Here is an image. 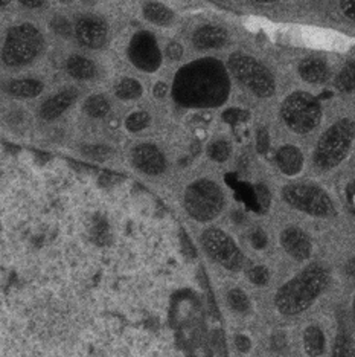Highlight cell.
<instances>
[{
    "label": "cell",
    "instance_id": "6da1fadb",
    "mask_svg": "<svg viewBox=\"0 0 355 357\" xmlns=\"http://www.w3.org/2000/svg\"><path fill=\"white\" fill-rule=\"evenodd\" d=\"M230 81L223 63L201 59L179 70L173 86L174 100L184 107H216L229 96Z\"/></svg>",
    "mask_w": 355,
    "mask_h": 357
},
{
    "label": "cell",
    "instance_id": "7a4b0ae2",
    "mask_svg": "<svg viewBox=\"0 0 355 357\" xmlns=\"http://www.w3.org/2000/svg\"><path fill=\"white\" fill-rule=\"evenodd\" d=\"M328 281L324 267L311 264L278 291L276 305L282 313L297 314L311 305Z\"/></svg>",
    "mask_w": 355,
    "mask_h": 357
},
{
    "label": "cell",
    "instance_id": "3957f363",
    "mask_svg": "<svg viewBox=\"0 0 355 357\" xmlns=\"http://www.w3.org/2000/svg\"><path fill=\"white\" fill-rule=\"evenodd\" d=\"M355 139V123L349 118L338 119L320 136L314 151V165L322 172L333 169L348 158Z\"/></svg>",
    "mask_w": 355,
    "mask_h": 357
},
{
    "label": "cell",
    "instance_id": "277c9868",
    "mask_svg": "<svg viewBox=\"0 0 355 357\" xmlns=\"http://www.w3.org/2000/svg\"><path fill=\"white\" fill-rule=\"evenodd\" d=\"M43 50V36L31 23L14 26L8 32L2 59L8 66H23L31 63Z\"/></svg>",
    "mask_w": 355,
    "mask_h": 357
},
{
    "label": "cell",
    "instance_id": "5b68a950",
    "mask_svg": "<svg viewBox=\"0 0 355 357\" xmlns=\"http://www.w3.org/2000/svg\"><path fill=\"white\" fill-rule=\"evenodd\" d=\"M281 116L290 130L305 135L313 132L322 121V107L313 95L294 92L282 102Z\"/></svg>",
    "mask_w": 355,
    "mask_h": 357
},
{
    "label": "cell",
    "instance_id": "8992f818",
    "mask_svg": "<svg viewBox=\"0 0 355 357\" xmlns=\"http://www.w3.org/2000/svg\"><path fill=\"white\" fill-rule=\"evenodd\" d=\"M224 194L219 185L207 178L192 182L184 192V208L198 222H209L221 213Z\"/></svg>",
    "mask_w": 355,
    "mask_h": 357
},
{
    "label": "cell",
    "instance_id": "52a82bcc",
    "mask_svg": "<svg viewBox=\"0 0 355 357\" xmlns=\"http://www.w3.org/2000/svg\"><path fill=\"white\" fill-rule=\"evenodd\" d=\"M229 69L241 84L260 98H269L274 93L276 84L271 72L253 56L241 52L232 54L229 56Z\"/></svg>",
    "mask_w": 355,
    "mask_h": 357
},
{
    "label": "cell",
    "instance_id": "ba28073f",
    "mask_svg": "<svg viewBox=\"0 0 355 357\" xmlns=\"http://www.w3.org/2000/svg\"><path fill=\"white\" fill-rule=\"evenodd\" d=\"M284 199L290 206L314 217L334 214V204L328 194L317 185L292 183L284 188Z\"/></svg>",
    "mask_w": 355,
    "mask_h": 357
},
{
    "label": "cell",
    "instance_id": "9c48e42d",
    "mask_svg": "<svg viewBox=\"0 0 355 357\" xmlns=\"http://www.w3.org/2000/svg\"><path fill=\"white\" fill-rule=\"evenodd\" d=\"M201 243L206 252L216 263L224 266L229 271H238L244 263V257L228 234L221 229H207L203 232Z\"/></svg>",
    "mask_w": 355,
    "mask_h": 357
},
{
    "label": "cell",
    "instance_id": "30bf717a",
    "mask_svg": "<svg viewBox=\"0 0 355 357\" xmlns=\"http://www.w3.org/2000/svg\"><path fill=\"white\" fill-rule=\"evenodd\" d=\"M128 56L134 66L143 72H155L162 64V52L159 50L157 40L147 31L133 36L128 46Z\"/></svg>",
    "mask_w": 355,
    "mask_h": 357
},
{
    "label": "cell",
    "instance_id": "8fae6325",
    "mask_svg": "<svg viewBox=\"0 0 355 357\" xmlns=\"http://www.w3.org/2000/svg\"><path fill=\"white\" fill-rule=\"evenodd\" d=\"M75 34L84 46L96 50V47H101L106 43L107 25L106 22L101 17H96V15H84L77 22Z\"/></svg>",
    "mask_w": 355,
    "mask_h": 357
},
{
    "label": "cell",
    "instance_id": "7c38bea8",
    "mask_svg": "<svg viewBox=\"0 0 355 357\" xmlns=\"http://www.w3.org/2000/svg\"><path fill=\"white\" fill-rule=\"evenodd\" d=\"M133 164L142 173L150 176L162 174L166 168V160L164 153L156 145L142 144L133 150Z\"/></svg>",
    "mask_w": 355,
    "mask_h": 357
},
{
    "label": "cell",
    "instance_id": "4fadbf2b",
    "mask_svg": "<svg viewBox=\"0 0 355 357\" xmlns=\"http://www.w3.org/2000/svg\"><path fill=\"white\" fill-rule=\"evenodd\" d=\"M281 243L287 250V254L297 259V261H303L311 255V241L299 228L285 229L281 234Z\"/></svg>",
    "mask_w": 355,
    "mask_h": 357
},
{
    "label": "cell",
    "instance_id": "5bb4252c",
    "mask_svg": "<svg viewBox=\"0 0 355 357\" xmlns=\"http://www.w3.org/2000/svg\"><path fill=\"white\" fill-rule=\"evenodd\" d=\"M226 42H228V31L219 25H205L192 36V43L200 51L221 47Z\"/></svg>",
    "mask_w": 355,
    "mask_h": 357
},
{
    "label": "cell",
    "instance_id": "9a60e30c",
    "mask_svg": "<svg viewBox=\"0 0 355 357\" xmlns=\"http://www.w3.org/2000/svg\"><path fill=\"white\" fill-rule=\"evenodd\" d=\"M77 98H78V92L75 89H66V91H61L60 93L54 95L52 98L43 102L42 109H40V116L46 121L56 119L77 101Z\"/></svg>",
    "mask_w": 355,
    "mask_h": 357
},
{
    "label": "cell",
    "instance_id": "2e32d148",
    "mask_svg": "<svg viewBox=\"0 0 355 357\" xmlns=\"http://www.w3.org/2000/svg\"><path fill=\"white\" fill-rule=\"evenodd\" d=\"M276 165L287 176H296L303 167V156L294 145H284L276 151Z\"/></svg>",
    "mask_w": 355,
    "mask_h": 357
},
{
    "label": "cell",
    "instance_id": "e0dca14e",
    "mask_svg": "<svg viewBox=\"0 0 355 357\" xmlns=\"http://www.w3.org/2000/svg\"><path fill=\"white\" fill-rule=\"evenodd\" d=\"M299 75L306 83L320 84L328 79L329 69L325 60L319 56H308L299 64Z\"/></svg>",
    "mask_w": 355,
    "mask_h": 357
},
{
    "label": "cell",
    "instance_id": "ac0fdd59",
    "mask_svg": "<svg viewBox=\"0 0 355 357\" xmlns=\"http://www.w3.org/2000/svg\"><path fill=\"white\" fill-rule=\"evenodd\" d=\"M5 91L17 98H34L43 91V83L38 79H14L5 86Z\"/></svg>",
    "mask_w": 355,
    "mask_h": 357
},
{
    "label": "cell",
    "instance_id": "d6986e66",
    "mask_svg": "<svg viewBox=\"0 0 355 357\" xmlns=\"http://www.w3.org/2000/svg\"><path fill=\"white\" fill-rule=\"evenodd\" d=\"M68 72L75 79H90L96 75V66L92 60L81 55H74L68 60Z\"/></svg>",
    "mask_w": 355,
    "mask_h": 357
},
{
    "label": "cell",
    "instance_id": "ffe728a7",
    "mask_svg": "<svg viewBox=\"0 0 355 357\" xmlns=\"http://www.w3.org/2000/svg\"><path fill=\"white\" fill-rule=\"evenodd\" d=\"M145 19L159 26H168L174 19V13L159 2H147L143 5Z\"/></svg>",
    "mask_w": 355,
    "mask_h": 357
},
{
    "label": "cell",
    "instance_id": "44dd1931",
    "mask_svg": "<svg viewBox=\"0 0 355 357\" xmlns=\"http://www.w3.org/2000/svg\"><path fill=\"white\" fill-rule=\"evenodd\" d=\"M303 342H305V350L310 356L317 357L324 353L325 339H324V333L320 331V328H317V327L306 328L305 336H303Z\"/></svg>",
    "mask_w": 355,
    "mask_h": 357
},
{
    "label": "cell",
    "instance_id": "7402d4cb",
    "mask_svg": "<svg viewBox=\"0 0 355 357\" xmlns=\"http://www.w3.org/2000/svg\"><path fill=\"white\" fill-rule=\"evenodd\" d=\"M142 95V86L137 79L134 78H124L119 81L116 86V96L119 100L124 101H132L137 100Z\"/></svg>",
    "mask_w": 355,
    "mask_h": 357
},
{
    "label": "cell",
    "instance_id": "603a6c76",
    "mask_svg": "<svg viewBox=\"0 0 355 357\" xmlns=\"http://www.w3.org/2000/svg\"><path fill=\"white\" fill-rule=\"evenodd\" d=\"M84 112L92 118H104L110 112V102L107 101L106 96L92 95L84 102Z\"/></svg>",
    "mask_w": 355,
    "mask_h": 357
},
{
    "label": "cell",
    "instance_id": "cb8c5ba5",
    "mask_svg": "<svg viewBox=\"0 0 355 357\" xmlns=\"http://www.w3.org/2000/svg\"><path fill=\"white\" fill-rule=\"evenodd\" d=\"M334 84L340 92L355 91V60L346 64V66L338 72Z\"/></svg>",
    "mask_w": 355,
    "mask_h": 357
},
{
    "label": "cell",
    "instance_id": "d4e9b609",
    "mask_svg": "<svg viewBox=\"0 0 355 357\" xmlns=\"http://www.w3.org/2000/svg\"><path fill=\"white\" fill-rule=\"evenodd\" d=\"M209 158L215 162H226L230 156V144L224 139H219L209 145Z\"/></svg>",
    "mask_w": 355,
    "mask_h": 357
},
{
    "label": "cell",
    "instance_id": "484cf974",
    "mask_svg": "<svg viewBox=\"0 0 355 357\" xmlns=\"http://www.w3.org/2000/svg\"><path fill=\"white\" fill-rule=\"evenodd\" d=\"M150 124V115L147 112H134L125 119V126L130 132H141Z\"/></svg>",
    "mask_w": 355,
    "mask_h": 357
},
{
    "label": "cell",
    "instance_id": "4316f807",
    "mask_svg": "<svg viewBox=\"0 0 355 357\" xmlns=\"http://www.w3.org/2000/svg\"><path fill=\"white\" fill-rule=\"evenodd\" d=\"M334 357H355V342L349 337H338L336 348H334Z\"/></svg>",
    "mask_w": 355,
    "mask_h": 357
},
{
    "label": "cell",
    "instance_id": "83f0119b",
    "mask_svg": "<svg viewBox=\"0 0 355 357\" xmlns=\"http://www.w3.org/2000/svg\"><path fill=\"white\" fill-rule=\"evenodd\" d=\"M228 301H229V305L233 308V310L237 312H247L248 308V299L246 296V294H243L241 290H232L229 296H228Z\"/></svg>",
    "mask_w": 355,
    "mask_h": 357
},
{
    "label": "cell",
    "instance_id": "f1b7e54d",
    "mask_svg": "<svg viewBox=\"0 0 355 357\" xmlns=\"http://www.w3.org/2000/svg\"><path fill=\"white\" fill-rule=\"evenodd\" d=\"M255 194H256V199H258V206H260L261 213H265V211H269L270 208V191L265 188V185H256L255 186Z\"/></svg>",
    "mask_w": 355,
    "mask_h": 357
},
{
    "label": "cell",
    "instance_id": "f546056e",
    "mask_svg": "<svg viewBox=\"0 0 355 357\" xmlns=\"http://www.w3.org/2000/svg\"><path fill=\"white\" fill-rule=\"evenodd\" d=\"M256 149L261 154H265L270 149V135L269 130L265 127H261L256 133Z\"/></svg>",
    "mask_w": 355,
    "mask_h": 357
},
{
    "label": "cell",
    "instance_id": "4dcf8cb0",
    "mask_svg": "<svg viewBox=\"0 0 355 357\" xmlns=\"http://www.w3.org/2000/svg\"><path fill=\"white\" fill-rule=\"evenodd\" d=\"M248 277H250V281L256 284V286H264V284L269 281V271L262 266L255 267V269L250 271Z\"/></svg>",
    "mask_w": 355,
    "mask_h": 357
},
{
    "label": "cell",
    "instance_id": "1f68e13d",
    "mask_svg": "<svg viewBox=\"0 0 355 357\" xmlns=\"http://www.w3.org/2000/svg\"><path fill=\"white\" fill-rule=\"evenodd\" d=\"M212 350L219 357H226V345H224V336L221 331H214L212 335Z\"/></svg>",
    "mask_w": 355,
    "mask_h": 357
},
{
    "label": "cell",
    "instance_id": "d6a6232c",
    "mask_svg": "<svg viewBox=\"0 0 355 357\" xmlns=\"http://www.w3.org/2000/svg\"><path fill=\"white\" fill-rule=\"evenodd\" d=\"M52 28L55 32H58L61 36H69L72 32L70 23L64 17H56L52 20Z\"/></svg>",
    "mask_w": 355,
    "mask_h": 357
},
{
    "label": "cell",
    "instance_id": "836d02e7",
    "mask_svg": "<svg viewBox=\"0 0 355 357\" xmlns=\"http://www.w3.org/2000/svg\"><path fill=\"white\" fill-rule=\"evenodd\" d=\"M340 10L346 17L355 22V0H340Z\"/></svg>",
    "mask_w": 355,
    "mask_h": 357
},
{
    "label": "cell",
    "instance_id": "e575fe53",
    "mask_svg": "<svg viewBox=\"0 0 355 357\" xmlns=\"http://www.w3.org/2000/svg\"><path fill=\"white\" fill-rule=\"evenodd\" d=\"M166 55H168L171 60H180L182 56H183V47H182V45L175 43V42L169 43V45L166 46Z\"/></svg>",
    "mask_w": 355,
    "mask_h": 357
},
{
    "label": "cell",
    "instance_id": "d590c367",
    "mask_svg": "<svg viewBox=\"0 0 355 357\" xmlns=\"http://www.w3.org/2000/svg\"><path fill=\"white\" fill-rule=\"evenodd\" d=\"M252 243L256 249H262L265 246V243H267V237H265V234L262 231H256L252 237Z\"/></svg>",
    "mask_w": 355,
    "mask_h": 357
},
{
    "label": "cell",
    "instance_id": "8d00e7d4",
    "mask_svg": "<svg viewBox=\"0 0 355 357\" xmlns=\"http://www.w3.org/2000/svg\"><path fill=\"white\" fill-rule=\"evenodd\" d=\"M182 243H183V250H184V254H187L189 258H194L197 255V252H196V249H194V246H192V243L189 241V238L187 237V234H182Z\"/></svg>",
    "mask_w": 355,
    "mask_h": 357
},
{
    "label": "cell",
    "instance_id": "74e56055",
    "mask_svg": "<svg viewBox=\"0 0 355 357\" xmlns=\"http://www.w3.org/2000/svg\"><path fill=\"white\" fill-rule=\"evenodd\" d=\"M235 345L241 353H246V351H248V348H250V340L246 336H237Z\"/></svg>",
    "mask_w": 355,
    "mask_h": 357
},
{
    "label": "cell",
    "instance_id": "f35d334b",
    "mask_svg": "<svg viewBox=\"0 0 355 357\" xmlns=\"http://www.w3.org/2000/svg\"><path fill=\"white\" fill-rule=\"evenodd\" d=\"M166 93H168V86L165 83H157L155 86V96H156V98H164Z\"/></svg>",
    "mask_w": 355,
    "mask_h": 357
},
{
    "label": "cell",
    "instance_id": "ab89813d",
    "mask_svg": "<svg viewBox=\"0 0 355 357\" xmlns=\"http://www.w3.org/2000/svg\"><path fill=\"white\" fill-rule=\"evenodd\" d=\"M20 3H22L23 6L31 8V10H34V8H40V6H42V5L45 3V0H20Z\"/></svg>",
    "mask_w": 355,
    "mask_h": 357
},
{
    "label": "cell",
    "instance_id": "60d3db41",
    "mask_svg": "<svg viewBox=\"0 0 355 357\" xmlns=\"http://www.w3.org/2000/svg\"><path fill=\"white\" fill-rule=\"evenodd\" d=\"M346 272H348L349 275H355V258H352L348 263V266H346Z\"/></svg>",
    "mask_w": 355,
    "mask_h": 357
},
{
    "label": "cell",
    "instance_id": "b9f144b4",
    "mask_svg": "<svg viewBox=\"0 0 355 357\" xmlns=\"http://www.w3.org/2000/svg\"><path fill=\"white\" fill-rule=\"evenodd\" d=\"M252 2H255V3H262V5H265V3H273V2H276V0H252Z\"/></svg>",
    "mask_w": 355,
    "mask_h": 357
},
{
    "label": "cell",
    "instance_id": "7bdbcfd3",
    "mask_svg": "<svg viewBox=\"0 0 355 357\" xmlns=\"http://www.w3.org/2000/svg\"><path fill=\"white\" fill-rule=\"evenodd\" d=\"M11 0H0V8H3V6H6L8 3H10Z\"/></svg>",
    "mask_w": 355,
    "mask_h": 357
},
{
    "label": "cell",
    "instance_id": "ee69618b",
    "mask_svg": "<svg viewBox=\"0 0 355 357\" xmlns=\"http://www.w3.org/2000/svg\"><path fill=\"white\" fill-rule=\"evenodd\" d=\"M354 314H355V301H354Z\"/></svg>",
    "mask_w": 355,
    "mask_h": 357
}]
</instances>
